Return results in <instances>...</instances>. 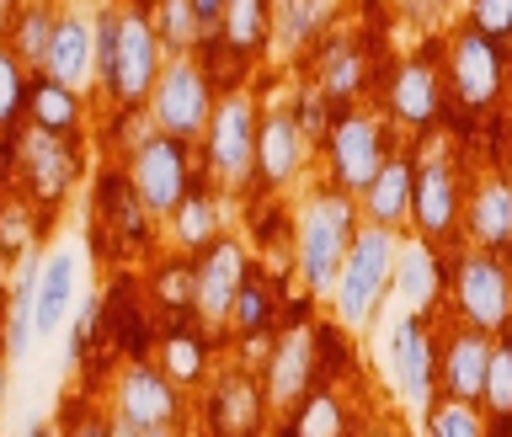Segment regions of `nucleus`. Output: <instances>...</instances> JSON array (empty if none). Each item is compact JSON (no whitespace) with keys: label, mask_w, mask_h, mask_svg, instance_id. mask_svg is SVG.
Segmentation results:
<instances>
[{"label":"nucleus","mask_w":512,"mask_h":437,"mask_svg":"<svg viewBox=\"0 0 512 437\" xmlns=\"http://www.w3.org/2000/svg\"><path fill=\"white\" fill-rule=\"evenodd\" d=\"M443 6H448V0H400V16L416 22V27H438Z\"/></svg>","instance_id":"79ce46f5"},{"label":"nucleus","mask_w":512,"mask_h":437,"mask_svg":"<svg viewBox=\"0 0 512 437\" xmlns=\"http://www.w3.org/2000/svg\"><path fill=\"white\" fill-rule=\"evenodd\" d=\"M390 288L411 304V310H427V304L438 299V256H432L427 240H406V246L395 251Z\"/></svg>","instance_id":"bb28decb"},{"label":"nucleus","mask_w":512,"mask_h":437,"mask_svg":"<svg viewBox=\"0 0 512 437\" xmlns=\"http://www.w3.org/2000/svg\"><path fill=\"white\" fill-rule=\"evenodd\" d=\"M443 91L454 96L464 112H491L507 91V54L502 43H491L486 32H475L464 22L448 38V59H443Z\"/></svg>","instance_id":"39448f33"},{"label":"nucleus","mask_w":512,"mask_h":437,"mask_svg":"<svg viewBox=\"0 0 512 437\" xmlns=\"http://www.w3.org/2000/svg\"><path fill=\"white\" fill-rule=\"evenodd\" d=\"M150 123L160 128L166 139H182V144H198L203 128H208V112H214V86H208V70L192 54H176L160 64L155 75V91L150 102Z\"/></svg>","instance_id":"7ed1b4c3"},{"label":"nucleus","mask_w":512,"mask_h":437,"mask_svg":"<svg viewBox=\"0 0 512 437\" xmlns=\"http://www.w3.org/2000/svg\"><path fill=\"white\" fill-rule=\"evenodd\" d=\"M128 187L139 192V203L150 208V219H171L176 203L192 192V155L182 139L150 134L139 150H128Z\"/></svg>","instance_id":"1a4fd4ad"},{"label":"nucleus","mask_w":512,"mask_h":437,"mask_svg":"<svg viewBox=\"0 0 512 437\" xmlns=\"http://www.w3.org/2000/svg\"><path fill=\"white\" fill-rule=\"evenodd\" d=\"M16 171L27 176V192L38 203H59L64 192L75 187L80 176V155H75V134H54V128L32 123L22 134V150H16Z\"/></svg>","instance_id":"4468645a"},{"label":"nucleus","mask_w":512,"mask_h":437,"mask_svg":"<svg viewBox=\"0 0 512 437\" xmlns=\"http://www.w3.org/2000/svg\"><path fill=\"white\" fill-rule=\"evenodd\" d=\"M150 27L160 38V54L176 59V54H192L203 43V27H198V11L192 0H155L150 6Z\"/></svg>","instance_id":"2f4dec72"},{"label":"nucleus","mask_w":512,"mask_h":437,"mask_svg":"<svg viewBox=\"0 0 512 437\" xmlns=\"http://www.w3.org/2000/svg\"><path fill=\"white\" fill-rule=\"evenodd\" d=\"M171 235H176V246H182V251H203L208 240L219 235V208H214V198L187 192V198L176 203V214H171Z\"/></svg>","instance_id":"72a5a7b5"},{"label":"nucleus","mask_w":512,"mask_h":437,"mask_svg":"<svg viewBox=\"0 0 512 437\" xmlns=\"http://www.w3.org/2000/svg\"><path fill=\"white\" fill-rule=\"evenodd\" d=\"M160 64H166V54H160L150 11H144V6L118 11V43H112V64H107V75H102L107 96L118 107H144V102H150V91H155Z\"/></svg>","instance_id":"0eeeda50"},{"label":"nucleus","mask_w":512,"mask_h":437,"mask_svg":"<svg viewBox=\"0 0 512 437\" xmlns=\"http://www.w3.org/2000/svg\"><path fill=\"white\" fill-rule=\"evenodd\" d=\"M256 96L251 91H224L214 112H208V128H203V155H208V171H214L219 187H246L256 176Z\"/></svg>","instance_id":"20e7f679"},{"label":"nucleus","mask_w":512,"mask_h":437,"mask_svg":"<svg viewBox=\"0 0 512 437\" xmlns=\"http://www.w3.org/2000/svg\"><path fill=\"white\" fill-rule=\"evenodd\" d=\"M384 363H390V374L400 384L406 411L427 416L432 395H438V342H432V331L416 315H406L395 326V342H390V352H384Z\"/></svg>","instance_id":"ddd939ff"},{"label":"nucleus","mask_w":512,"mask_h":437,"mask_svg":"<svg viewBox=\"0 0 512 437\" xmlns=\"http://www.w3.org/2000/svg\"><path fill=\"white\" fill-rule=\"evenodd\" d=\"M27 262L16 267V283H11V304H6V358L11 363H22L27 352H32V283H38V262H43V251H22Z\"/></svg>","instance_id":"cd10ccee"},{"label":"nucleus","mask_w":512,"mask_h":437,"mask_svg":"<svg viewBox=\"0 0 512 437\" xmlns=\"http://www.w3.org/2000/svg\"><path fill=\"white\" fill-rule=\"evenodd\" d=\"M160 374H166L176 390H192V384L203 379V368H208V352H203V342L192 331H171L166 342H160Z\"/></svg>","instance_id":"f704fd0d"},{"label":"nucleus","mask_w":512,"mask_h":437,"mask_svg":"<svg viewBox=\"0 0 512 437\" xmlns=\"http://www.w3.org/2000/svg\"><path fill=\"white\" fill-rule=\"evenodd\" d=\"M454 304L470 331L502 336L512 326V267L507 256L491 251H464L454 262Z\"/></svg>","instance_id":"423d86ee"},{"label":"nucleus","mask_w":512,"mask_h":437,"mask_svg":"<svg viewBox=\"0 0 512 437\" xmlns=\"http://www.w3.org/2000/svg\"><path fill=\"white\" fill-rule=\"evenodd\" d=\"M480 411L491 422H512V336L502 331L491 342V363H486V390H480Z\"/></svg>","instance_id":"473e14b6"},{"label":"nucleus","mask_w":512,"mask_h":437,"mask_svg":"<svg viewBox=\"0 0 512 437\" xmlns=\"http://www.w3.org/2000/svg\"><path fill=\"white\" fill-rule=\"evenodd\" d=\"M470 27L486 32L491 43L512 38V0H470Z\"/></svg>","instance_id":"a19ab883"},{"label":"nucleus","mask_w":512,"mask_h":437,"mask_svg":"<svg viewBox=\"0 0 512 437\" xmlns=\"http://www.w3.org/2000/svg\"><path fill=\"white\" fill-rule=\"evenodd\" d=\"M6 384H11V374H6V363H0V416H6Z\"/></svg>","instance_id":"de8ad7c7"},{"label":"nucleus","mask_w":512,"mask_h":437,"mask_svg":"<svg viewBox=\"0 0 512 437\" xmlns=\"http://www.w3.org/2000/svg\"><path fill=\"white\" fill-rule=\"evenodd\" d=\"M368 86V54L358 43H331L326 54H320V80H315V91L326 96L331 107H352L363 96Z\"/></svg>","instance_id":"a878e982"},{"label":"nucleus","mask_w":512,"mask_h":437,"mask_svg":"<svg viewBox=\"0 0 512 437\" xmlns=\"http://www.w3.org/2000/svg\"><path fill=\"white\" fill-rule=\"evenodd\" d=\"M102 214H107L112 224H118L123 235H134V240H144V230H150V208L139 203V192L128 187V176H112V182H107Z\"/></svg>","instance_id":"e433bc0d"},{"label":"nucleus","mask_w":512,"mask_h":437,"mask_svg":"<svg viewBox=\"0 0 512 437\" xmlns=\"http://www.w3.org/2000/svg\"><path fill=\"white\" fill-rule=\"evenodd\" d=\"M459 230L475 240V251L512 256V182L507 176H486L470 192V203L459 214Z\"/></svg>","instance_id":"412c9836"},{"label":"nucleus","mask_w":512,"mask_h":437,"mask_svg":"<svg viewBox=\"0 0 512 437\" xmlns=\"http://www.w3.org/2000/svg\"><path fill=\"white\" fill-rule=\"evenodd\" d=\"M304 128H299V118L288 107H272V112H262L256 118V182L262 187H288L299 176V166H304Z\"/></svg>","instance_id":"6ab92c4d"},{"label":"nucleus","mask_w":512,"mask_h":437,"mask_svg":"<svg viewBox=\"0 0 512 437\" xmlns=\"http://www.w3.org/2000/svg\"><path fill=\"white\" fill-rule=\"evenodd\" d=\"M144 437H182V432H176V427H150Z\"/></svg>","instance_id":"09e8293b"},{"label":"nucleus","mask_w":512,"mask_h":437,"mask_svg":"<svg viewBox=\"0 0 512 437\" xmlns=\"http://www.w3.org/2000/svg\"><path fill=\"white\" fill-rule=\"evenodd\" d=\"M326 160H331V192L363 198V187L384 166V128L363 107H336L326 128Z\"/></svg>","instance_id":"6e6552de"},{"label":"nucleus","mask_w":512,"mask_h":437,"mask_svg":"<svg viewBox=\"0 0 512 437\" xmlns=\"http://www.w3.org/2000/svg\"><path fill=\"white\" fill-rule=\"evenodd\" d=\"M27 112L38 128H54V134H75L80 128V112H86V102H80V91L59 86V80H38V86H27Z\"/></svg>","instance_id":"7c9ffc66"},{"label":"nucleus","mask_w":512,"mask_h":437,"mask_svg":"<svg viewBox=\"0 0 512 437\" xmlns=\"http://www.w3.org/2000/svg\"><path fill=\"white\" fill-rule=\"evenodd\" d=\"M27 64L11 54L6 43H0V128H11L16 118H22V107H27Z\"/></svg>","instance_id":"4c0bfd02"},{"label":"nucleus","mask_w":512,"mask_h":437,"mask_svg":"<svg viewBox=\"0 0 512 437\" xmlns=\"http://www.w3.org/2000/svg\"><path fill=\"white\" fill-rule=\"evenodd\" d=\"M112 416L139 432L150 427H176V416H182V390L160 374L155 363H128L118 384H112Z\"/></svg>","instance_id":"f8f14e48"},{"label":"nucleus","mask_w":512,"mask_h":437,"mask_svg":"<svg viewBox=\"0 0 512 437\" xmlns=\"http://www.w3.org/2000/svg\"><path fill=\"white\" fill-rule=\"evenodd\" d=\"M267 320H272V294H267V283L246 278V283H240V294H235V310H230V331L256 336V331H267Z\"/></svg>","instance_id":"58836bf2"},{"label":"nucleus","mask_w":512,"mask_h":437,"mask_svg":"<svg viewBox=\"0 0 512 437\" xmlns=\"http://www.w3.org/2000/svg\"><path fill=\"white\" fill-rule=\"evenodd\" d=\"M54 22H59V11H54V6H43V0H32V6H22V11L11 16V27H6V48L27 64V70H43V59H48V38H54Z\"/></svg>","instance_id":"c756f323"},{"label":"nucleus","mask_w":512,"mask_h":437,"mask_svg":"<svg viewBox=\"0 0 512 437\" xmlns=\"http://www.w3.org/2000/svg\"><path fill=\"white\" fill-rule=\"evenodd\" d=\"M384 112L406 128H438L443 123V75L427 59H406L384 75Z\"/></svg>","instance_id":"dca6fc26"},{"label":"nucleus","mask_w":512,"mask_h":437,"mask_svg":"<svg viewBox=\"0 0 512 437\" xmlns=\"http://www.w3.org/2000/svg\"><path fill=\"white\" fill-rule=\"evenodd\" d=\"M192 11H198V27H203V32H219L224 0H192Z\"/></svg>","instance_id":"37998d69"},{"label":"nucleus","mask_w":512,"mask_h":437,"mask_svg":"<svg viewBox=\"0 0 512 437\" xmlns=\"http://www.w3.org/2000/svg\"><path fill=\"white\" fill-rule=\"evenodd\" d=\"M363 219L368 224H390V230H400V224L411 219V160L400 155H384L379 176L363 187Z\"/></svg>","instance_id":"5701e85b"},{"label":"nucleus","mask_w":512,"mask_h":437,"mask_svg":"<svg viewBox=\"0 0 512 437\" xmlns=\"http://www.w3.org/2000/svg\"><path fill=\"white\" fill-rule=\"evenodd\" d=\"M107 437H144V432L128 427V422H118V416H107Z\"/></svg>","instance_id":"a18cd8bd"},{"label":"nucleus","mask_w":512,"mask_h":437,"mask_svg":"<svg viewBox=\"0 0 512 437\" xmlns=\"http://www.w3.org/2000/svg\"><path fill=\"white\" fill-rule=\"evenodd\" d=\"M22 437H59V432H54V427H48V422H32V427H27Z\"/></svg>","instance_id":"49530a36"},{"label":"nucleus","mask_w":512,"mask_h":437,"mask_svg":"<svg viewBox=\"0 0 512 437\" xmlns=\"http://www.w3.org/2000/svg\"><path fill=\"white\" fill-rule=\"evenodd\" d=\"M43 75L86 96V86L96 80V22H91L86 11H59L54 38H48Z\"/></svg>","instance_id":"f3484780"},{"label":"nucleus","mask_w":512,"mask_h":437,"mask_svg":"<svg viewBox=\"0 0 512 437\" xmlns=\"http://www.w3.org/2000/svg\"><path fill=\"white\" fill-rule=\"evenodd\" d=\"M267 411V395L251 374H230L214 384V406H208V422L219 427V437H251L256 422Z\"/></svg>","instance_id":"4be33fe9"},{"label":"nucleus","mask_w":512,"mask_h":437,"mask_svg":"<svg viewBox=\"0 0 512 437\" xmlns=\"http://www.w3.org/2000/svg\"><path fill=\"white\" fill-rule=\"evenodd\" d=\"M358 235V208H352L347 192H315L304 203V214L294 224V267L310 294H331L336 272L347 262V246Z\"/></svg>","instance_id":"f03ea898"},{"label":"nucleus","mask_w":512,"mask_h":437,"mask_svg":"<svg viewBox=\"0 0 512 437\" xmlns=\"http://www.w3.org/2000/svg\"><path fill=\"white\" fill-rule=\"evenodd\" d=\"M288 437H347V406L331 384H310L304 400L294 406V422H288Z\"/></svg>","instance_id":"c85d7f7f"},{"label":"nucleus","mask_w":512,"mask_h":437,"mask_svg":"<svg viewBox=\"0 0 512 437\" xmlns=\"http://www.w3.org/2000/svg\"><path fill=\"white\" fill-rule=\"evenodd\" d=\"M310 384H315V331H310V326H294V331L272 336L267 374H262L267 406H272V411H294Z\"/></svg>","instance_id":"2eb2a0df"},{"label":"nucleus","mask_w":512,"mask_h":437,"mask_svg":"<svg viewBox=\"0 0 512 437\" xmlns=\"http://www.w3.org/2000/svg\"><path fill=\"white\" fill-rule=\"evenodd\" d=\"M395 251L400 240L390 224H358L347 246V262L336 272V288H331V310L347 331H368V320L379 315L384 294H390V272H395Z\"/></svg>","instance_id":"f257e3e1"},{"label":"nucleus","mask_w":512,"mask_h":437,"mask_svg":"<svg viewBox=\"0 0 512 437\" xmlns=\"http://www.w3.org/2000/svg\"><path fill=\"white\" fill-rule=\"evenodd\" d=\"M75 294H80V256L70 246L48 251L38 262V283H32V336L38 342H48L70 320Z\"/></svg>","instance_id":"a211bd4d"},{"label":"nucleus","mask_w":512,"mask_h":437,"mask_svg":"<svg viewBox=\"0 0 512 437\" xmlns=\"http://www.w3.org/2000/svg\"><path fill=\"white\" fill-rule=\"evenodd\" d=\"M64 437H107V422H96V416H86V422H75Z\"/></svg>","instance_id":"c03bdc74"},{"label":"nucleus","mask_w":512,"mask_h":437,"mask_svg":"<svg viewBox=\"0 0 512 437\" xmlns=\"http://www.w3.org/2000/svg\"><path fill=\"white\" fill-rule=\"evenodd\" d=\"M427 437H491L486 432V411L464 406V400H432Z\"/></svg>","instance_id":"c9c22d12"},{"label":"nucleus","mask_w":512,"mask_h":437,"mask_svg":"<svg viewBox=\"0 0 512 437\" xmlns=\"http://www.w3.org/2000/svg\"><path fill=\"white\" fill-rule=\"evenodd\" d=\"M240 283H246V246L230 235H214L198 251V262H192V315H198L208 331H224Z\"/></svg>","instance_id":"9b49d317"},{"label":"nucleus","mask_w":512,"mask_h":437,"mask_svg":"<svg viewBox=\"0 0 512 437\" xmlns=\"http://www.w3.org/2000/svg\"><path fill=\"white\" fill-rule=\"evenodd\" d=\"M491 342L486 331H454L438 352V390L443 400H464V406H480V390H486V363H491Z\"/></svg>","instance_id":"aec40b11"},{"label":"nucleus","mask_w":512,"mask_h":437,"mask_svg":"<svg viewBox=\"0 0 512 437\" xmlns=\"http://www.w3.org/2000/svg\"><path fill=\"white\" fill-rule=\"evenodd\" d=\"M219 43L235 59H256L272 43V0H224Z\"/></svg>","instance_id":"393cba45"},{"label":"nucleus","mask_w":512,"mask_h":437,"mask_svg":"<svg viewBox=\"0 0 512 437\" xmlns=\"http://www.w3.org/2000/svg\"><path fill=\"white\" fill-rule=\"evenodd\" d=\"M379 437H390V432H379Z\"/></svg>","instance_id":"8fccbe9b"},{"label":"nucleus","mask_w":512,"mask_h":437,"mask_svg":"<svg viewBox=\"0 0 512 437\" xmlns=\"http://www.w3.org/2000/svg\"><path fill=\"white\" fill-rule=\"evenodd\" d=\"M336 11H342V0H272V43L294 54L336 22Z\"/></svg>","instance_id":"b1692460"},{"label":"nucleus","mask_w":512,"mask_h":437,"mask_svg":"<svg viewBox=\"0 0 512 437\" xmlns=\"http://www.w3.org/2000/svg\"><path fill=\"white\" fill-rule=\"evenodd\" d=\"M155 299L166 310H192V262H171L155 272Z\"/></svg>","instance_id":"ea45409f"},{"label":"nucleus","mask_w":512,"mask_h":437,"mask_svg":"<svg viewBox=\"0 0 512 437\" xmlns=\"http://www.w3.org/2000/svg\"><path fill=\"white\" fill-rule=\"evenodd\" d=\"M459 214H464V198H459L454 160L438 155V150H422L411 160V224H416V240H427V246L454 240L459 235Z\"/></svg>","instance_id":"9d476101"}]
</instances>
